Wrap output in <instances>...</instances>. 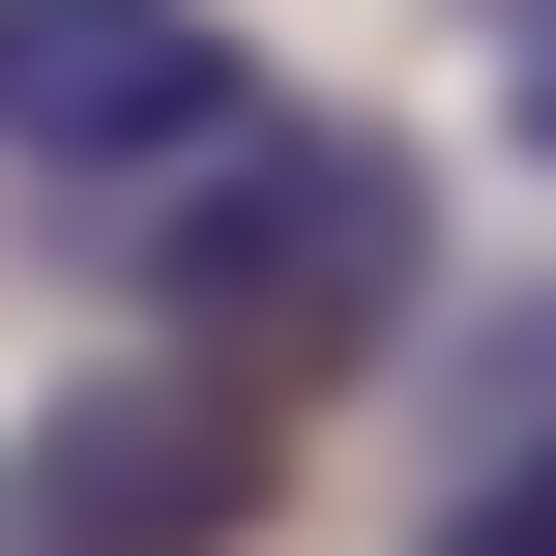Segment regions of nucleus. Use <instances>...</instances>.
Here are the masks:
<instances>
[{"label": "nucleus", "mask_w": 556, "mask_h": 556, "mask_svg": "<svg viewBox=\"0 0 556 556\" xmlns=\"http://www.w3.org/2000/svg\"><path fill=\"white\" fill-rule=\"evenodd\" d=\"M410 293H440V176L381 147V117H235L205 176H147V323L205 352V381H352V352H410Z\"/></svg>", "instance_id": "1"}, {"label": "nucleus", "mask_w": 556, "mask_h": 556, "mask_svg": "<svg viewBox=\"0 0 556 556\" xmlns=\"http://www.w3.org/2000/svg\"><path fill=\"white\" fill-rule=\"evenodd\" d=\"M264 469H293L264 381L117 352V381H59V410L0 440V556H235V528H264Z\"/></svg>", "instance_id": "2"}, {"label": "nucleus", "mask_w": 556, "mask_h": 556, "mask_svg": "<svg viewBox=\"0 0 556 556\" xmlns=\"http://www.w3.org/2000/svg\"><path fill=\"white\" fill-rule=\"evenodd\" d=\"M264 117V59L205 0H0V147L29 176H205Z\"/></svg>", "instance_id": "3"}, {"label": "nucleus", "mask_w": 556, "mask_h": 556, "mask_svg": "<svg viewBox=\"0 0 556 556\" xmlns=\"http://www.w3.org/2000/svg\"><path fill=\"white\" fill-rule=\"evenodd\" d=\"M410 556H556V440H528V469H469V498H440Z\"/></svg>", "instance_id": "4"}, {"label": "nucleus", "mask_w": 556, "mask_h": 556, "mask_svg": "<svg viewBox=\"0 0 556 556\" xmlns=\"http://www.w3.org/2000/svg\"><path fill=\"white\" fill-rule=\"evenodd\" d=\"M528 29H556V0H528Z\"/></svg>", "instance_id": "5"}]
</instances>
